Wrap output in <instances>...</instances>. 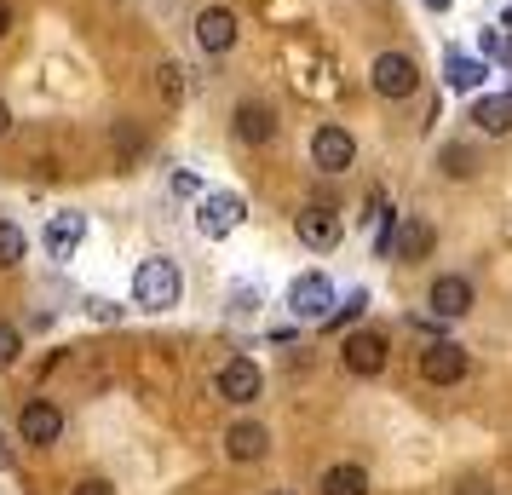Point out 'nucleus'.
Segmentation results:
<instances>
[{
	"mask_svg": "<svg viewBox=\"0 0 512 495\" xmlns=\"http://www.w3.org/2000/svg\"><path fill=\"white\" fill-rule=\"evenodd\" d=\"M179 265L162 260V254H150V260H139V271H133V306L144 311H167L179 306Z\"/></svg>",
	"mask_w": 512,
	"mask_h": 495,
	"instance_id": "obj_1",
	"label": "nucleus"
},
{
	"mask_svg": "<svg viewBox=\"0 0 512 495\" xmlns=\"http://www.w3.org/2000/svg\"><path fill=\"white\" fill-rule=\"evenodd\" d=\"M386 357H392V340L380 329H351L346 346H340V363H346V375H357V380H374L386 369Z\"/></svg>",
	"mask_w": 512,
	"mask_h": 495,
	"instance_id": "obj_2",
	"label": "nucleus"
},
{
	"mask_svg": "<svg viewBox=\"0 0 512 495\" xmlns=\"http://www.w3.org/2000/svg\"><path fill=\"white\" fill-rule=\"evenodd\" d=\"M369 81H374L380 98H409L420 87V70H415L409 52H380V58L369 64Z\"/></svg>",
	"mask_w": 512,
	"mask_h": 495,
	"instance_id": "obj_3",
	"label": "nucleus"
},
{
	"mask_svg": "<svg viewBox=\"0 0 512 495\" xmlns=\"http://www.w3.org/2000/svg\"><path fill=\"white\" fill-rule=\"evenodd\" d=\"M18 438L35 449H52L58 438H64V409L52 398H29L24 403V415H18Z\"/></svg>",
	"mask_w": 512,
	"mask_h": 495,
	"instance_id": "obj_4",
	"label": "nucleus"
},
{
	"mask_svg": "<svg viewBox=\"0 0 512 495\" xmlns=\"http://www.w3.org/2000/svg\"><path fill=\"white\" fill-rule=\"evenodd\" d=\"M242 213H248V202H242L236 190H213V196H202V213H196V231L208 236V242H219V236H231L236 225H242Z\"/></svg>",
	"mask_w": 512,
	"mask_h": 495,
	"instance_id": "obj_5",
	"label": "nucleus"
},
{
	"mask_svg": "<svg viewBox=\"0 0 512 495\" xmlns=\"http://www.w3.org/2000/svg\"><path fill=\"white\" fill-rule=\"evenodd\" d=\"M288 311H294L300 323H323L328 311H334V288H328V277H317V271L294 277V283H288Z\"/></svg>",
	"mask_w": 512,
	"mask_h": 495,
	"instance_id": "obj_6",
	"label": "nucleus"
},
{
	"mask_svg": "<svg viewBox=\"0 0 512 495\" xmlns=\"http://www.w3.org/2000/svg\"><path fill=\"white\" fill-rule=\"evenodd\" d=\"M466 369H472V357H466V346H455V340L420 352V380H426V386H455V380H466Z\"/></svg>",
	"mask_w": 512,
	"mask_h": 495,
	"instance_id": "obj_7",
	"label": "nucleus"
},
{
	"mask_svg": "<svg viewBox=\"0 0 512 495\" xmlns=\"http://www.w3.org/2000/svg\"><path fill=\"white\" fill-rule=\"evenodd\" d=\"M472 283H466L461 271H443L438 283H432V294H426V306H432V317H443V323H455V317H466L472 311Z\"/></svg>",
	"mask_w": 512,
	"mask_h": 495,
	"instance_id": "obj_8",
	"label": "nucleus"
},
{
	"mask_svg": "<svg viewBox=\"0 0 512 495\" xmlns=\"http://www.w3.org/2000/svg\"><path fill=\"white\" fill-rule=\"evenodd\" d=\"M311 162L323 167V173H346L357 162V144H351L346 127H317L311 133Z\"/></svg>",
	"mask_w": 512,
	"mask_h": 495,
	"instance_id": "obj_9",
	"label": "nucleus"
},
{
	"mask_svg": "<svg viewBox=\"0 0 512 495\" xmlns=\"http://www.w3.org/2000/svg\"><path fill=\"white\" fill-rule=\"evenodd\" d=\"M81 236H87V213H52L47 219V260L52 265H64V260H75V248H81Z\"/></svg>",
	"mask_w": 512,
	"mask_h": 495,
	"instance_id": "obj_10",
	"label": "nucleus"
},
{
	"mask_svg": "<svg viewBox=\"0 0 512 495\" xmlns=\"http://www.w3.org/2000/svg\"><path fill=\"white\" fill-rule=\"evenodd\" d=\"M294 231H300V242L311 248V254H334L340 248V219H334V208H305L300 219H294Z\"/></svg>",
	"mask_w": 512,
	"mask_h": 495,
	"instance_id": "obj_11",
	"label": "nucleus"
},
{
	"mask_svg": "<svg viewBox=\"0 0 512 495\" xmlns=\"http://www.w3.org/2000/svg\"><path fill=\"white\" fill-rule=\"evenodd\" d=\"M196 41H202V52L225 58V52L236 47V12L231 6H208V12L196 18Z\"/></svg>",
	"mask_w": 512,
	"mask_h": 495,
	"instance_id": "obj_12",
	"label": "nucleus"
},
{
	"mask_svg": "<svg viewBox=\"0 0 512 495\" xmlns=\"http://www.w3.org/2000/svg\"><path fill=\"white\" fill-rule=\"evenodd\" d=\"M259 386H265V380H259V369L248 363V357H231V363L219 369V398L225 403H254Z\"/></svg>",
	"mask_w": 512,
	"mask_h": 495,
	"instance_id": "obj_13",
	"label": "nucleus"
},
{
	"mask_svg": "<svg viewBox=\"0 0 512 495\" xmlns=\"http://www.w3.org/2000/svg\"><path fill=\"white\" fill-rule=\"evenodd\" d=\"M231 133L242 144H271L277 139V116H271V104H236Z\"/></svg>",
	"mask_w": 512,
	"mask_h": 495,
	"instance_id": "obj_14",
	"label": "nucleus"
},
{
	"mask_svg": "<svg viewBox=\"0 0 512 495\" xmlns=\"http://www.w3.org/2000/svg\"><path fill=\"white\" fill-rule=\"evenodd\" d=\"M484 58H472V52H461V47H449L443 52V81L455 87V93H478L484 87Z\"/></svg>",
	"mask_w": 512,
	"mask_h": 495,
	"instance_id": "obj_15",
	"label": "nucleus"
},
{
	"mask_svg": "<svg viewBox=\"0 0 512 495\" xmlns=\"http://www.w3.org/2000/svg\"><path fill=\"white\" fill-rule=\"evenodd\" d=\"M265 449H271V432H265L259 421H242V426L225 432V455H231V461H259Z\"/></svg>",
	"mask_w": 512,
	"mask_h": 495,
	"instance_id": "obj_16",
	"label": "nucleus"
},
{
	"mask_svg": "<svg viewBox=\"0 0 512 495\" xmlns=\"http://www.w3.org/2000/svg\"><path fill=\"white\" fill-rule=\"evenodd\" d=\"M472 121H478V133H489V139H501V133H512V93H489L472 104Z\"/></svg>",
	"mask_w": 512,
	"mask_h": 495,
	"instance_id": "obj_17",
	"label": "nucleus"
},
{
	"mask_svg": "<svg viewBox=\"0 0 512 495\" xmlns=\"http://www.w3.org/2000/svg\"><path fill=\"white\" fill-rule=\"evenodd\" d=\"M432 242H438V231H432L426 219H403V231H397V242H392V260H426Z\"/></svg>",
	"mask_w": 512,
	"mask_h": 495,
	"instance_id": "obj_18",
	"label": "nucleus"
},
{
	"mask_svg": "<svg viewBox=\"0 0 512 495\" xmlns=\"http://www.w3.org/2000/svg\"><path fill=\"white\" fill-rule=\"evenodd\" d=\"M323 495H369V472L357 461H340V467L323 472Z\"/></svg>",
	"mask_w": 512,
	"mask_h": 495,
	"instance_id": "obj_19",
	"label": "nucleus"
},
{
	"mask_svg": "<svg viewBox=\"0 0 512 495\" xmlns=\"http://www.w3.org/2000/svg\"><path fill=\"white\" fill-rule=\"evenodd\" d=\"M438 167L449 173V179H472V173H478V156H472L466 144H443V150H438Z\"/></svg>",
	"mask_w": 512,
	"mask_h": 495,
	"instance_id": "obj_20",
	"label": "nucleus"
},
{
	"mask_svg": "<svg viewBox=\"0 0 512 495\" xmlns=\"http://www.w3.org/2000/svg\"><path fill=\"white\" fill-rule=\"evenodd\" d=\"M18 260H24V231L12 219H0V271H12Z\"/></svg>",
	"mask_w": 512,
	"mask_h": 495,
	"instance_id": "obj_21",
	"label": "nucleus"
},
{
	"mask_svg": "<svg viewBox=\"0 0 512 495\" xmlns=\"http://www.w3.org/2000/svg\"><path fill=\"white\" fill-rule=\"evenodd\" d=\"M156 93H162V104H179L185 98V70L179 64H162L156 70Z\"/></svg>",
	"mask_w": 512,
	"mask_h": 495,
	"instance_id": "obj_22",
	"label": "nucleus"
},
{
	"mask_svg": "<svg viewBox=\"0 0 512 495\" xmlns=\"http://www.w3.org/2000/svg\"><path fill=\"white\" fill-rule=\"evenodd\" d=\"M18 352H24V334L12 329V323H0V369H12Z\"/></svg>",
	"mask_w": 512,
	"mask_h": 495,
	"instance_id": "obj_23",
	"label": "nucleus"
},
{
	"mask_svg": "<svg viewBox=\"0 0 512 495\" xmlns=\"http://www.w3.org/2000/svg\"><path fill=\"white\" fill-rule=\"evenodd\" d=\"M363 306H369V300H363V294H351L346 306H334L323 323H334V329H340V323H357V317H363Z\"/></svg>",
	"mask_w": 512,
	"mask_h": 495,
	"instance_id": "obj_24",
	"label": "nucleus"
},
{
	"mask_svg": "<svg viewBox=\"0 0 512 495\" xmlns=\"http://www.w3.org/2000/svg\"><path fill=\"white\" fill-rule=\"evenodd\" d=\"M87 317L93 323H121V306L116 300H87Z\"/></svg>",
	"mask_w": 512,
	"mask_h": 495,
	"instance_id": "obj_25",
	"label": "nucleus"
},
{
	"mask_svg": "<svg viewBox=\"0 0 512 495\" xmlns=\"http://www.w3.org/2000/svg\"><path fill=\"white\" fill-rule=\"evenodd\" d=\"M173 196H202V179L196 173H173Z\"/></svg>",
	"mask_w": 512,
	"mask_h": 495,
	"instance_id": "obj_26",
	"label": "nucleus"
},
{
	"mask_svg": "<svg viewBox=\"0 0 512 495\" xmlns=\"http://www.w3.org/2000/svg\"><path fill=\"white\" fill-rule=\"evenodd\" d=\"M70 495H116V490H110V484H104V478H81V484H75Z\"/></svg>",
	"mask_w": 512,
	"mask_h": 495,
	"instance_id": "obj_27",
	"label": "nucleus"
},
{
	"mask_svg": "<svg viewBox=\"0 0 512 495\" xmlns=\"http://www.w3.org/2000/svg\"><path fill=\"white\" fill-rule=\"evenodd\" d=\"M455 495H495V490H489L484 478H466V484H461V490H455Z\"/></svg>",
	"mask_w": 512,
	"mask_h": 495,
	"instance_id": "obj_28",
	"label": "nucleus"
},
{
	"mask_svg": "<svg viewBox=\"0 0 512 495\" xmlns=\"http://www.w3.org/2000/svg\"><path fill=\"white\" fill-rule=\"evenodd\" d=\"M6 133H12V110H6V98H0V144H6Z\"/></svg>",
	"mask_w": 512,
	"mask_h": 495,
	"instance_id": "obj_29",
	"label": "nucleus"
},
{
	"mask_svg": "<svg viewBox=\"0 0 512 495\" xmlns=\"http://www.w3.org/2000/svg\"><path fill=\"white\" fill-rule=\"evenodd\" d=\"M6 29H12V6L0 0V41H6Z\"/></svg>",
	"mask_w": 512,
	"mask_h": 495,
	"instance_id": "obj_30",
	"label": "nucleus"
},
{
	"mask_svg": "<svg viewBox=\"0 0 512 495\" xmlns=\"http://www.w3.org/2000/svg\"><path fill=\"white\" fill-rule=\"evenodd\" d=\"M0 467H6V432H0Z\"/></svg>",
	"mask_w": 512,
	"mask_h": 495,
	"instance_id": "obj_31",
	"label": "nucleus"
},
{
	"mask_svg": "<svg viewBox=\"0 0 512 495\" xmlns=\"http://www.w3.org/2000/svg\"><path fill=\"white\" fill-rule=\"evenodd\" d=\"M501 24H507V29H512V6H507V12H501Z\"/></svg>",
	"mask_w": 512,
	"mask_h": 495,
	"instance_id": "obj_32",
	"label": "nucleus"
}]
</instances>
